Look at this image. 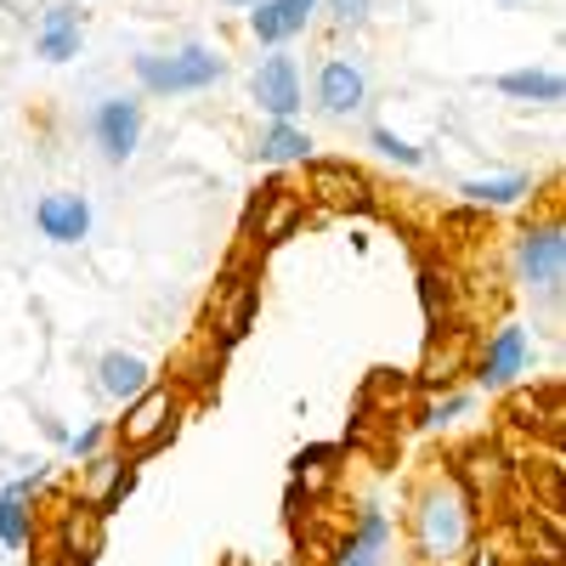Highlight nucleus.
I'll return each mask as SVG.
<instances>
[{
  "mask_svg": "<svg viewBox=\"0 0 566 566\" xmlns=\"http://www.w3.org/2000/svg\"><path fill=\"white\" fill-rule=\"evenodd\" d=\"M125 464H130L125 453H91V459H85V488H91V504H97V499L119 482V470H125Z\"/></svg>",
  "mask_w": 566,
  "mask_h": 566,
  "instance_id": "nucleus-26",
  "label": "nucleus"
},
{
  "mask_svg": "<svg viewBox=\"0 0 566 566\" xmlns=\"http://www.w3.org/2000/svg\"><path fill=\"white\" fill-rule=\"evenodd\" d=\"M323 12L335 18L340 29H357V23H368V12H374V0H323Z\"/></svg>",
  "mask_w": 566,
  "mask_h": 566,
  "instance_id": "nucleus-29",
  "label": "nucleus"
},
{
  "mask_svg": "<svg viewBox=\"0 0 566 566\" xmlns=\"http://www.w3.org/2000/svg\"><path fill=\"white\" fill-rule=\"evenodd\" d=\"M499 91H504V97H515V103L555 108L566 97V80L555 69H510V74H499Z\"/></svg>",
  "mask_w": 566,
  "mask_h": 566,
  "instance_id": "nucleus-24",
  "label": "nucleus"
},
{
  "mask_svg": "<svg viewBox=\"0 0 566 566\" xmlns=\"http://www.w3.org/2000/svg\"><path fill=\"white\" fill-rule=\"evenodd\" d=\"M80 40H85L80 7H45L40 12V29H34V57L69 63V57H80Z\"/></svg>",
  "mask_w": 566,
  "mask_h": 566,
  "instance_id": "nucleus-18",
  "label": "nucleus"
},
{
  "mask_svg": "<svg viewBox=\"0 0 566 566\" xmlns=\"http://www.w3.org/2000/svg\"><path fill=\"white\" fill-rule=\"evenodd\" d=\"M504 419L515 431H533V437H549L560 442L566 431V402H560V380H544V386H522L504 397Z\"/></svg>",
  "mask_w": 566,
  "mask_h": 566,
  "instance_id": "nucleus-11",
  "label": "nucleus"
},
{
  "mask_svg": "<svg viewBox=\"0 0 566 566\" xmlns=\"http://www.w3.org/2000/svg\"><path fill=\"white\" fill-rule=\"evenodd\" d=\"M97 386H103V397L130 402V397H142V391L154 386V368L142 363L136 352H108V357L97 363Z\"/></svg>",
  "mask_w": 566,
  "mask_h": 566,
  "instance_id": "nucleus-23",
  "label": "nucleus"
},
{
  "mask_svg": "<svg viewBox=\"0 0 566 566\" xmlns=\"http://www.w3.org/2000/svg\"><path fill=\"white\" fill-rule=\"evenodd\" d=\"M181 419V397H176V386H148L142 397H130L125 402V419L114 424V437H119V448H142V442H154L165 424H176Z\"/></svg>",
  "mask_w": 566,
  "mask_h": 566,
  "instance_id": "nucleus-9",
  "label": "nucleus"
},
{
  "mask_svg": "<svg viewBox=\"0 0 566 566\" xmlns=\"http://www.w3.org/2000/svg\"><path fill=\"white\" fill-rule=\"evenodd\" d=\"M108 437H114V431H108V424H85V431H80V437H69V453H74V459L85 464L91 453H103V442H108Z\"/></svg>",
  "mask_w": 566,
  "mask_h": 566,
  "instance_id": "nucleus-30",
  "label": "nucleus"
},
{
  "mask_svg": "<svg viewBox=\"0 0 566 566\" xmlns=\"http://www.w3.org/2000/svg\"><path fill=\"white\" fill-rule=\"evenodd\" d=\"M306 199L328 210H374V181L352 159H306Z\"/></svg>",
  "mask_w": 566,
  "mask_h": 566,
  "instance_id": "nucleus-6",
  "label": "nucleus"
},
{
  "mask_svg": "<svg viewBox=\"0 0 566 566\" xmlns=\"http://www.w3.org/2000/svg\"><path fill=\"white\" fill-rule=\"evenodd\" d=\"M386 544H391V515L386 510H363L357 527L335 549V566H380L386 560Z\"/></svg>",
  "mask_w": 566,
  "mask_h": 566,
  "instance_id": "nucleus-20",
  "label": "nucleus"
},
{
  "mask_svg": "<svg viewBox=\"0 0 566 566\" xmlns=\"http://www.w3.org/2000/svg\"><path fill=\"white\" fill-rule=\"evenodd\" d=\"M130 493H136V464H125V470H119V482H114V488H108V493H103L97 504H91V510H97L103 522H108V515H114V510H119V504H125Z\"/></svg>",
  "mask_w": 566,
  "mask_h": 566,
  "instance_id": "nucleus-28",
  "label": "nucleus"
},
{
  "mask_svg": "<svg viewBox=\"0 0 566 566\" xmlns=\"http://www.w3.org/2000/svg\"><path fill=\"white\" fill-rule=\"evenodd\" d=\"M459 566H504V555H499V549H493V544H470V549H464V560H459Z\"/></svg>",
  "mask_w": 566,
  "mask_h": 566,
  "instance_id": "nucleus-32",
  "label": "nucleus"
},
{
  "mask_svg": "<svg viewBox=\"0 0 566 566\" xmlns=\"http://www.w3.org/2000/svg\"><path fill=\"white\" fill-rule=\"evenodd\" d=\"M317 103H323V114H335V119L357 114V108L368 103V80H363V69H357L352 57H328V63L317 69Z\"/></svg>",
  "mask_w": 566,
  "mask_h": 566,
  "instance_id": "nucleus-16",
  "label": "nucleus"
},
{
  "mask_svg": "<svg viewBox=\"0 0 566 566\" xmlns=\"http://www.w3.org/2000/svg\"><path fill=\"white\" fill-rule=\"evenodd\" d=\"M317 7H323V0H255V7H250V34L261 45H283V40H295L312 23Z\"/></svg>",
  "mask_w": 566,
  "mask_h": 566,
  "instance_id": "nucleus-17",
  "label": "nucleus"
},
{
  "mask_svg": "<svg viewBox=\"0 0 566 566\" xmlns=\"http://www.w3.org/2000/svg\"><path fill=\"white\" fill-rule=\"evenodd\" d=\"M510 7H515V0H510Z\"/></svg>",
  "mask_w": 566,
  "mask_h": 566,
  "instance_id": "nucleus-34",
  "label": "nucleus"
},
{
  "mask_svg": "<svg viewBox=\"0 0 566 566\" xmlns=\"http://www.w3.org/2000/svg\"><path fill=\"white\" fill-rule=\"evenodd\" d=\"M470 544H476V504H470V493L453 476L431 482L413 504V555L424 566H459Z\"/></svg>",
  "mask_w": 566,
  "mask_h": 566,
  "instance_id": "nucleus-1",
  "label": "nucleus"
},
{
  "mask_svg": "<svg viewBox=\"0 0 566 566\" xmlns=\"http://www.w3.org/2000/svg\"><path fill=\"white\" fill-rule=\"evenodd\" d=\"M91 142L103 148L108 165H125L142 142V103L136 97H103L91 108Z\"/></svg>",
  "mask_w": 566,
  "mask_h": 566,
  "instance_id": "nucleus-10",
  "label": "nucleus"
},
{
  "mask_svg": "<svg viewBox=\"0 0 566 566\" xmlns=\"http://www.w3.org/2000/svg\"><path fill=\"white\" fill-rule=\"evenodd\" d=\"M515 266H522V277L533 283L538 295L560 301V277H566V227H560V216H549V221L522 232V244H515Z\"/></svg>",
  "mask_w": 566,
  "mask_h": 566,
  "instance_id": "nucleus-5",
  "label": "nucleus"
},
{
  "mask_svg": "<svg viewBox=\"0 0 566 566\" xmlns=\"http://www.w3.org/2000/svg\"><path fill=\"white\" fill-rule=\"evenodd\" d=\"M448 476L470 493V504H499L504 499V488L515 482V464L499 453V442H470L464 453H453V470Z\"/></svg>",
  "mask_w": 566,
  "mask_h": 566,
  "instance_id": "nucleus-7",
  "label": "nucleus"
},
{
  "mask_svg": "<svg viewBox=\"0 0 566 566\" xmlns=\"http://www.w3.org/2000/svg\"><path fill=\"white\" fill-rule=\"evenodd\" d=\"M464 402H470L464 391H448L442 402H431V408H424V413H419V424H448V413H459Z\"/></svg>",
  "mask_w": 566,
  "mask_h": 566,
  "instance_id": "nucleus-31",
  "label": "nucleus"
},
{
  "mask_svg": "<svg viewBox=\"0 0 566 566\" xmlns=\"http://www.w3.org/2000/svg\"><path fill=\"white\" fill-rule=\"evenodd\" d=\"M368 142H374V148H380L386 159H397V165H408V170H419V165H424V154L413 148V142H402V136H397L391 125H374V130H368Z\"/></svg>",
  "mask_w": 566,
  "mask_h": 566,
  "instance_id": "nucleus-27",
  "label": "nucleus"
},
{
  "mask_svg": "<svg viewBox=\"0 0 566 566\" xmlns=\"http://www.w3.org/2000/svg\"><path fill=\"white\" fill-rule=\"evenodd\" d=\"M255 312H261V272L244 266V261H232L216 277V290H210V317H216V335L210 340H216V357H227L232 346L250 340Z\"/></svg>",
  "mask_w": 566,
  "mask_h": 566,
  "instance_id": "nucleus-3",
  "label": "nucleus"
},
{
  "mask_svg": "<svg viewBox=\"0 0 566 566\" xmlns=\"http://www.w3.org/2000/svg\"><path fill=\"white\" fill-rule=\"evenodd\" d=\"M419 306H424V323H431V335H442V328H453V312H459V283L448 266L424 261L419 266Z\"/></svg>",
  "mask_w": 566,
  "mask_h": 566,
  "instance_id": "nucleus-22",
  "label": "nucleus"
},
{
  "mask_svg": "<svg viewBox=\"0 0 566 566\" xmlns=\"http://www.w3.org/2000/svg\"><path fill=\"white\" fill-rule=\"evenodd\" d=\"M34 493H40V470L0 488V544L7 549H29L34 544V510H29Z\"/></svg>",
  "mask_w": 566,
  "mask_h": 566,
  "instance_id": "nucleus-19",
  "label": "nucleus"
},
{
  "mask_svg": "<svg viewBox=\"0 0 566 566\" xmlns=\"http://www.w3.org/2000/svg\"><path fill=\"white\" fill-rule=\"evenodd\" d=\"M221 7H255V0H221Z\"/></svg>",
  "mask_w": 566,
  "mask_h": 566,
  "instance_id": "nucleus-33",
  "label": "nucleus"
},
{
  "mask_svg": "<svg viewBox=\"0 0 566 566\" xmlns=\"http://www.w3.org/2000/svg\"><path fill=\"white\" fill-rule=\"evenodd\" d=\"M103 555V515L97 510H80V504H69L63 515H57V533H52V560L57 566H91Z\"/></svg>",
  "mask_w": 566,
  "mask_h": 566,
  "instance_id": "nucleus-13",
  "label": "nucleus"
},
{
  "mask_svg": "<svg viewBox=\"0 0 566 566\" xmlns=\"http://www.w3.org/2000/svg\"><path fill=\"white\" fill-rule=\"evenodd\" d=\"M250 97L266 119H295L301 114V69H295V57H266L250 80Z\"/></svg>",
  "mask_w": 566,
  "mask_h": 566,
  "instance_id": "nucleus-14",
  "label": "nucleus"
},
{
  "mask_svg": "<svg viewBox=\"0 0 566 566\" xmlns=\"http://www.w3.org/2000/svg\"><path fill=\"white\" fill-rule=\"evenodd\" d=\"M34 227L52 244H85L91 239V199L85 193H45L34 205Z\"/></svg>",
  "mask_w": 566,
  "mask_h": 566,
  "instance_id": "nucleus-15",
  "label": "nucleus"
},
{
  "mask_svg": "<svg viewBox=\"0 0 566 566\" xmlns=\"http://www.w3.org/2000/svg\"><path fill=\"white\" fill-rule=\"evenodd\" d=\"M130 74L148 97H187V91H210L216 80H227V57L210 45H181V52H142L130 57Z\"/></svg>",
  "mask_w": 566,
  "mask_h": 566,
  "instance_id": "nucleus-2",
  "label": "nucleus"
},
{
  "mask_svg": "<svg viewBox=\"0 0 566 566\" xmlns=\"http://www.w3.org/2000/svg\"><path fill=\"white\" fill-rule=\"evenodd\" d=\"M533 193V176H522V170H510V176H470V181H459V199L470 205V210H515Z\"/></svg>",
  "mask_w": 566,
  "mask_h": 566,
  "instance_id": "nucleus-21",
  "label": "nucleus"
},
{
  "mask_svg": "<svg viewBox=\"0 0 566 566\" xmlns=\"http://www.w3.org/2000/svg\"><path fill=\"white\" fill-rule=\"evenodd\" d=\"M255 154H261L266 165H306V159H312V136H306L295 119H272V125L261 130V142H255Z\"/></svg>",
  "mask_w": 566,
  "mask_h": 566,
  "instance_id": "nucleus-25",
  "label": "nucleus"
},
{
  "mask_svg": "<svg viewBox=\"0 0 566 566\" xmlns=\"http://www.w3.org/2000/svg\"><path fill=\"white\" fill-rule=\"evenodd\" d=\"M306 193H295L290 181H266L261 193L250 199V210H244V239L255 244V250H277L283 239H295L301 232V221H306Z\"/></svg>",
  "mask_w": 566,
  "mask_h": 566,
  "instance_id": "nucleus-4",
  "label": "nucleus"
},
{
  "mask_svg": "<svg viewBox=\"0 0 566 566\" xmlns=\"http://www.w3.org/2000/svg\"><path fill=\"white\" fill-rule=\"evenodd\" d=\"M470 357H476V340H470V328H442V335H431V346H424V363L413 374L419 391H448L459 374H470Z\"/></svg>",
  "mask_w": 566,
  "mask_h": 566,
  "instance_id": "nucleus-12",
  "label": "nucleus"
},
{
  "mask_svg": "<svg viewBox=\"0 0 566 566\" xmlns=\"http://www.w3.org/2000/svg\"><path fill=\"white\" fill-rule=\"evenodd\" d=\"M527 363H533L527 328H522V323H499L493 335H488V346L470 357V374H476L482 386H510L515 374H527Z\"/></svg>",
  "mask_w": 566,
  "mask_h": 566,
  "instance_id": "nucleus-8",
  "label": "nucleus"
}]
</instances>
